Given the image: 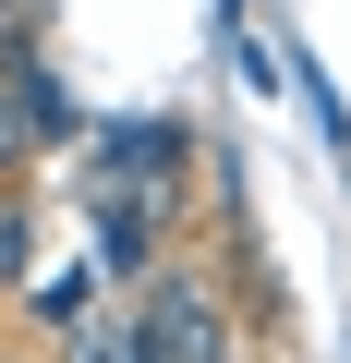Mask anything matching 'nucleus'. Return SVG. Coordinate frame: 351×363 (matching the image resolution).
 <instances>
[{
	"label": "nucleus",
	"instance_id": "obj_1",
	"mask_svg": "<svg viewBox=\"0 0 351 363\" xmlns=\"http://www.w3.org/2000/svg\"><path fill=\"white\" fill-rule=\"evenodd\" d=\"M133 339H145V363H230V303L194 267H157L133 303Z\"/></svg>",
	"mask_w": 351,
	"mask_h": 363
},
{
	"label": "nucleus",
	"instance_id": "obj_2",
	"mask_svg": "<svg viewBox=\"0 0 351 363\" xmlns=\"http://www.w3.org/2000/svg\"><path fill=\"white\" fill-rule=\"evenodd\" d=\"M97 157H109V169H97L109 194H145V182L169 194V157H182V121H145V109H133V121H109V133H97Z\"/></svg>",
	"mask_w": 351,
	"mask_h": 363
},
{
	"label": "nucleus",
	"instance_id": "obj_3",
	"mask_svg": "<svg viewBox=\"0 0 351 363\" xmlns=\"http://www.w3.org/2000/svg\"><path fill=\"white\" fill-rule=\"evenodd\" d=\"M97 255H109V279H157V218H145V194H109L97 206Z\"/></svg>",
	"mask_w": 351,
	"mask_h": 363
},
{
	"label": "nucleus",
	"instance_id": "obj_4",
	"mask_svg": "<svg viewBox=\"0 0 351 363\" xmlns=\"http://www.w3.org/2000/svg\"><path fill=\"white\" fill-rule=\"evenodd\" d=\"M0 73H13V85H25V109H37V133H49V145H61V133H73V85H61V61H49V49H37V37H25V49H13V61H0Z\"/></svg>",
	"mask_w": 351,
	"mask_h": 363
},
{
	"label": "nucleus",
	"instance_id": "obj_5",
	"mask_svg": "<svg viewBox=\"0 0 351 363\" xmlns=\"http://www.w3.org/2000/svg\"><path fill=\"white\" fill-rule=\"evenodd\" d=\"M37 145H49V133H37V109H25V85L0 73V194H13V182L37 169Z\"/></svg>",
	"mask_w": 351,
	"mask_h": 363
},
{
	"label": "nucleus",
	"instance_id": "obj_6",
	"mask_svg": "<svg viewBox=\"0 0 351 363\" xmlns=\"http://www.w3.org/2000/svg\"><path fill=\"white\" fill-rule=\"evenodd\" d=\"M61 363H145V339H133V315H121V327H73Z\"/></svg>",
	"mask_w": 351,
	"mask_h": 363
},
{
	"label": "nucleus",
	"instance_id": "obj_7",
	"mask_svg": "<svg viewBox=\"0 0 351 363\" xmlns=\"http://www.w3.org/2000/svg\"><path fill=\"white\" fill-rule=\"evenodd\" d=\"M13 25H25V0H0V37H13Z\"/></svg>",
	"mask_w": 351,
	"mask_h": 363
}]
</instances>
